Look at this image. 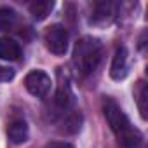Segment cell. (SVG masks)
Listing matches in <instances>:
<instances>
[{"instance_id": "cell-11", "label": "cell", "mask_w": 148, "mask_h": 148, "mask_svg": "<svg viewBox=\"0 0 148 148\" xmlns=\"http://www.w3.org/2000/svg\"><path fill=\"white\" fill-rule=\"evenodd\" d=\"M52 9H54V2H51V0H37V2L30 4V12L37 21L45 19Z\"/></svg>"}, {"instance_id": "cell-5", "label": "cell", "mask_w": 148, "mask_h": 148, "mask_svg": "<svg viewBox=\"0 0 148 148\" xmlns=\"http://www.w3.org/2000/svg\"><path fill=\"white\" fill-rule=\"evenodd\" d=\"M58 75V89H56V105L61 108V110H68L71 105H73V91H71V84H70V77L68 73L63 70V68H58L56 71Z\"/></svg>"}, {"instance_id": "cell-3", "label": "cell", "mask_w": 148, "mask_h": 148, "mask_svg": "<svg viewBox=\"0 0 148 148\" xmlns=\"http://www.w3.org/2000/svg\"><path fill=\"white\" fill-rule=\"evenodd\" d=\"M44 42H45V47L56 54V56H63L66 51H68V42H70V35L66 32L64 26L61 25H52L45 30L44 33Z\"/></svg>"}, {"instance_id": "cell-6", "label": "cell", "mask_w": 148, "mask_h": 148, "mask_svg": "<svg viewBox=\"0 0 148 148\" xmlns=\"http://www.w3.org/2000/svg\"><path fill=\"white\" fill-rule=\"evenodd\" d=\"M127 71H129V52L125 47H119L115 51V56L110 66V77L113 80H122L125 79Z\"/></svg>"}, {"instance_id": "cell-2", "label": "cell", "mask_w": 148, "mask_h": 148, "mask_svg": "<svg viewBox=\"0 0 148 148\" xmlns=\"http://www.w3.org/2000/svg\"><path fill=\"white\" fill-rule=\"evenodd\" d=\"M103 58V44L96 37H82L73 47V64L82 75L91 73L99 66Z\"/></svg>"}, {"instance_id": "cell-7", "label": "cell", "mask_w": 148, "mask_h": 148, "mask_svg": "<svg viewBox=\"0 0 148 148\" xmlns=\"http://www.w3.org/2000/svg\"><path fill=\"white\" fill-rule=\"evenodd\" d=\"M7 136H9V141L12 145H23L28 141V136H30V129H28V124L23 120V119H18V120H12L7 127Z\"/></svg>"}, {"instance_id": "cell-10", "label": "cell", "mask_w": 148, "mask_h": 148, "mask_svg": "<svg viewBox=\"0 0 148 148\" xmlns=\"http://www.w3.org/2000/svg\"><path fill=\"white\" fill-rule=\"evenodd\" d=\"M18 25V12L11 7H0V32H11Z\"/></svg>"}, {"instance_id": "cell-14", "label": "cell", "mask_w": 148, "mask_h": 148, "mask_svg": "<svg viewBox=\"0 0 148 148\" xmlns=\"http://www.w3.org/2000/svg\"><path fill=\"white\" fill-rule=\"evenodd\" d=\"M45 148H73V145L66 141H51L45 145Z\"/></svg>"}, {"instance_id": "cell-9", "label": "cell", "mask_w": 148, "mask_h": 148, "mask_svg": "<svg viewBox=\"0 0 148 148\" xmlns=\"http://www.w3.org/2000/svg\"><path fill=\"white\" fill-rule=\"evenodd\" d=\"M115 9H117V4L113 2H98L94 4V11H92V23L96 25H101V23H106L113 18L115 14Z\"/></svg>"}, {"instance_id": "cell-4", "label": "cell", "mask_w": 148, "mask_h": 148, "mask_svg": "<svg viewBox=\"0 0 148 148\" xmlns=\"http://www.w3.org/2000/svg\"><path fill=\"white\" fill-rule=\"evenodd\" d=\"M51 77L42 70H33L25 77V87L35 98H45L51 91Z\"/></svg>"}, {"instance_id": "cell-13", "label": "cell", "mask_w": 148, "mask_h": 148, "mask_svg": "<svg viewBox=\"0 0 148 148\" xmlns=\"http://www.w3.org/2000/svg\"><path fill=\"white\" fill-rule=\"evenodd\" d=\"M14 79V71L11 68H5V66H0V82H9Z\"/></svg>"}, {"instance_id": "cell-8", "label": "cell", "mask_w": 148, "mask_h": 148, "mask_svg": "<svg viewBox=\"0 0 148 148\" xmlns=\"http://www.w3.org/2000/svg\"><path fill=\"white\" fill-rule=\"evenodd\" d=\"M19 58H21V45L9 37H0V59L18 61Z\"/></svg>"}, {"instance_id": "cell-1", "label": "cell", "mask_w": 148, "mask_h": 148, "mask_svg": "<svg viewBox=\"0 0 148 148\" xmlns=\"http://www.w3.org/2000/svg\"><path fill=\"white\" fill-rule=\"evenodd\" d=\"M103 113H105V119H106L110 129L117 136V141H119L120 146L136 148L141 143V139H143L141 132L131 124V120L127 119V115L117 105L115 99H112V98L103 99Z\"/></svg>"}, {"instance_id": "cell-12", "label": "cell", "mask_w": 148, "mask_h": 148, "mask_svg": "<svg viewBox=\"0 0 148 148\" xmlns=\"http://www.w3.org/2000/svg\"><path fill=\"white\" fill-rule=\"evenodd\" d=\"M134 96H136V103H138V108H139V113L143 119L148 117L146 113V99H148V87H146V82L145 80H139L136 89H134Z\"/></svg>"}]
</instances>
